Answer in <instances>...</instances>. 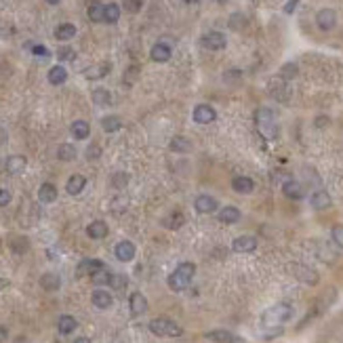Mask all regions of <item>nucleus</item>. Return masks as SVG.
Returning a JSON list of instances; mask_svg holds the SVG:
<instances>
[{
	"label": "nucleus",
	"instance_id": "1",
	"mask_svg": "<svg viewBox=\"0 0 343 343\" xmlns=\"http://www.w3.org/2000/svg\"><path fill=\"white\" fill-rule=\"evenodd\" d=\"M194 274H196V265L192 263V261H183V263H179V267L170 274L168 276V288L170 290H185L187 286H190V282H192V278H194Z\"/></svg>",
	"mask_w": 343,
	"mask_h": 343
},
{
	"label": "nucleus",
	"instance_id": "2",
	"mask_svg": "<svg viewBox=\"0 0 343 343\" xmlns=\"http://www.w3.org/2000/svg\"><path fill=\"white\" fill-rule=\"evenodd\" d=\"M290 316H293V307H290L288 303H276V305H272L270 310H265L263 316H261L263 329L282 327L286 320H290Z\"/></svg>",
	"mask_w": 343,
	"mask_h": 343
},
{
	"label": "nucleus",
	"instance_id": "3",
	"mask_svg": "<svg viewBox=\"0 0 343 343\" xmlns=\"http://www.w3.org/2000/svg\"><path fill=\"white\" fill-rule=\"evenodd\" d=\"M255 122L259 133L265 137V139H276L278 137V122H276V116H274L272 110L267 108H259L255 114Z\"/></svg>",
	"mask_w": 343,
	"mask_h": 343
},
{
	"label": "nucleus",
	"instance_id": "4",
	"mask_svg": "<svg viewBox=\"0 0 343 343\" xmlns=\"http://www.w3.org/2000/svg\"><path fill=\"white\" fill-rule=\"evenodd\" d=\"M150 331L158 337H179L181 335V329L179 324H175L173 320L168 318H154L150 322Z\"/></svg>",
	"mask_w": 343,
	"mask_h": 343
},
{
	"label": "nucleus",
	"instance_id": "5",
	"mask_svg": "<svg viewBox=\"0 0 343 343\" xmlns=\"http://www.w3.org/2000/svg\"><path fill=\"white\" fill-rule=\"evenodd\" d=\"M200 42L209 51H221V48H226L228 38H226V34H221V32H209V34H204Z\"/></svg>",
	"mask_w": 343,
	"mask_h": 343
},
{
	"label": "nucleus",
	"instance_id": "6",
	"mask_svg": "<svg viewBox=\"0 0 343 343\" xmlns=\"http://www.w3.org/2000/svg\"><path fill=\"white\" fill-rule=\"evenodd\" d=\"M104 267L106 265H104V261H101V259H84L76 267V276L78 278H82V276H95V274L101 272Z\"/></svg>",
	"mask_w": 343,
	"mask_h": 343
},
{
	"label": "nucleus",
	"instance_id": "7",
	"mask_svg": "<svg viewBox=\"0 0 343 343\" xmlns=\"http://www.w3.org/2000/svg\"><path fill=\"white\" fill-rule=\"evenodd\" d=\"M112 70V65L108 61H99L95 65H89V67H84V78L87 80H101V78H106Z\"/></svg>",
	"mask_w": 343,
	"mask_h": 343
},
{
	"label": "nucleus",
	"instance_id": "8",
	"mask_svg": "<svg viewBox=\"0 0 343 343\" xmlns=\"http://www.w3.org/2000/svg\"><path fill=\"white\" fill-rule=\"evenodd\" d=\"M293 274H295V278H297V280H301V282H305V284H310V286H314V284L318 282V274H316L312 267L303 265V263H295V265H293Z\"/></svg>",
	"mask_w": 343,
	"mask_h": 343
},
{
	"label": "nucleus",
	"instance_id": "9",
	"mask_svg": "<svg viewBox=\"0 0 343 343\" xmlns=\"http://www.w3.org/2000/svg\"><path fill=\"white\" fill-rule=\"evenodd\" d=\"M316 23H318V28L324 30V32L333 30V28L337 26V13H335L333 9H322V11H318Z\"/></svg>",
	"mask_w": 343,
	"mask_h": 343
},
{
	"label": "nucleus",
	"instance_id": "10",
	"mask_svg": "<svg viewBox=\"0 0 343 343\" xmlns=\"http://www.w3.org/2000/svg\"><path fill=\"white\" fill-rule=\"evenodd\" d=\"M194 120L198 125H211L213 120L217 118V112L211 108V106H207V104H200V106H196L194 108Z\"/></svg>",
	"mask_w": 343,
	"mask_h": 343
},
{
	"label": "nucleus",
	"instance_id": "11",
	"mask_svg": "<svg viewBox=\"0 0 343 343\" xmlns=\"http://www.w3.org/2000/svg\"><path fill=\"white\" fill-rule=\"evenodd\" d=\"M194 209H196L198 213H202V215L215 213V211H217V200H215L213 196H209V194H202V196H198V198L194 200Z\"/></svg>",
	"mask_w": 343,
	"mask_h": 343
},
{
	"label": "nucleus",
	"instance_id": "12",
	"mask_svg": "<svg viewBox=\"0 0 343 343\" xmlns=\"http://www.w3.org/2000/svg\"><path fill=\"white\" fill-rule=\"evenodd\" d=\"M255 249H257V238L253 236H238L232 242L234 253H253Z\"/></svg>",
	"mask_w": 343,
	"mask_h": 343
},
{
	"label": "nucleus",
	"instance_id": "13",
	"mask_svg": "<svg viewBox=\"0 0 343 343\" xmlns=\"http://www.w3.org/2000/svg\"><path fill=\"white\" fill-rule=\"evenodd\" d=\"M114 253H116V259L118 261H131L133 257H135V244L131 242V240H122V242L116 244Z\"/></svg>",
	"mask_w": 343,
	"mask_h": 343
},
{
	"label": "nucleus",
	"instance_id": "14",
	"mask_svg": "<svg viewBox=\"0 0 343 343\" xmlns=\"http://www.w3.org/2000/svg\"><path fill=\"white\" fill-rule=\"evenodd\" d=\"M282 194H284L286 198H290V200H301L303 194H305V190H303V185H301L297 179H290V181H286V183L282 185Z\"/></svg>",
	"mask_w": 343,
	"mask_h": 343
},
{
	"label": "nucleus",
	"instance_id": "15",
	"mask_svg": "<svg viewBox=\"0 0 343 343\" xmlns=\"http://www.w3.org/2000/svg\"><path fill=\"white\" fill-rule=\"evenodd\" d=\"M129 305H131V314L133 316H141L148 310V301H145V297L139 293V290H135V293L129 297Z\"/></svg>",
	"mask_w": 343,
	"mask_h": 343
},
{
	"label": "nucleus",
	"instance_id": "16",
	"mask_svg": "<svg viewBox=\"0 0 343 343\" xmlns=\"http://www.w3.org/2000/svg\"><path fill=\"white\" fill-rule=\"evenodd\" d=\"M26 164H28L26 156L15 154V156H9V158L5 160V170H7L9 175H17V173H21V170L26 168Z\"/></svg>",
	"mask_w": 343,
	"mask_h": 343
},
{
	"label": "nucleus",
	"instance_id": "17",
	"mask_svg": "<svg viewBox=\"0 0 343 343\" xmlns=\"http://www.w3.org/2000/svg\"><path fill=\"white\" fill-rule=\"evenodd\" d=\"M150 57H152V61H156V63H166L170 59V46L164 44V42H156L150 51Z\"/></svg>",
	"mask_w": 343,
	"mask_h": 343
},
{
	"label": "nucleus",
	"instance_id": "18",
	"mask_svg": "<svg viewBox=\"0 0 343 343\" xmlns=\"http://www.w3.org/2000/svg\"><path fill=\"white\" fill-rule=\"evenodd\" d=\"M204 337H207L209 341H213V343H242V339L236 337V335L230 333V331H211V333H207Z\"/></svg>",
	"mask_w": 343,
	"mask_h": 343
},
{
	"label": "nucleus",
	"instance_id": "19",
	"mask_svg": "<svg viewBox=\"0 0 343 343\" xmlns=\"http://www.w3.org/2000/svg\"><path fill=\"white\" fill-rule=\"evenodd\" d=\"M84 185H87V177H84V175H72L65 183V192L70 196H78L84 190Z\"/></svg>",
	"mask_w": 343,
	"mask_h": 343
},
{
	"label": "nucleus",
	"instance_id": "20",
	"mask_svg": "<svg viewBox=\"0 0 343 343\" xmlns=\"http://www.w3.org/2000/svg\"><path fill=\"white\" fill-rule=\"evenodd\" d=\"M91 299H93V305L99 307V310H108V307L114 303L112 295L108 293V290H104V288H97L95 293L91 295Z\"/></svg>",
	"mask_w": 343,
	"mask_h": 343
},
{
	"label": "nucleus",
	"instance_id": "21",
	"mask_svg": "<svg viewBox=\"0 0 343 343\" xmlns=\"http://www.w3.org/2000/svg\"><path fill=\"white\" fill-rule=\"evenodd\" d=\"M217 217L221 224H236V221H240V217H242V213H240L238 207H224L217 213Z\"/></svg>",
	"mask_w": 343,
	"mask_h": 343
},
{
	"label": "nucleus",
	"instance_id": "22",
	"mask_svg": "<svg viewBox=\"0 0 343 343\" xmlns=\"http://www.w3.org/2000/svg\"><path fill=\"white\" fill-rule=\"evenodd\" d=\"M232 187L238 192V194H251L253 192V187H255V183H253V179L251 177H244V175H238V177H234L232 179Z\"/></svg>",
	"mask_w": 343,
	"mask_h": 343
},
{
	"label": "nucleus",
	"instance_id": "23",
	"mask_svg": "<svg viewBox=\"0 0 343 343\" xmlns=\"http://www.w3.org/2000/svg\"><path fill=\"white\" fill-rule=\"evenodd\" d=\"M312 207L316 211H324V209H329L331 207V194L329 192H324V190H318L312 194Z\"/></svg>",
	"mask_w": 343,
	"mask_h": 343
},
{
	"label": "nucleus",
	"instance_id": "24",
	"mask_svg": "<svg viewBox=\"0 0 343 343\" xmlns=\"http://www.w3.org/2000/svg\"><path fill=\"white\" fill-rule=\"evenodd\" d=\"M87 234H89V238H93V240L106 238V236H108V224H106V221H93V224L87 226Z\"/></svg>",
	"mask_w": 343,
	"mask_h": 343
},
{
	"label": "nucleus",
	"instance_id": "25",
	"mask_svg": "<svg viewBox=\"0 0 343 343\" xmlns=\"http://www.w3.org/2000/svg\"><path fill=\"white\" fill-rule=\"evenodd\" d=\"M57 187L53 185V183H42L40 185V190H38V200L40 202H44V204H48V202H55L57 200Z\"/></svg>",
	"mask_w": 343,
	"mask_h": 343
},
{
	"label": "nucleus",
	"instance_id": "26",
	"mask_svg": "<svg viewBox=\"0 0 343 343\" xmlns=\"http://www.w3.org/2000/svg\"><path fill=\"white\" fill-rule=\"evenodd\" d=\"M87 15H89V19H91L93 23L106 21V5H101V3H91Z\"/></svg>",
	"mask_w": 343,
	"mask_h": 343
},
{
	"label": "nucleus",
	"instance_id": "27",
	"mask_svg": "<svg viewBox=\"0 0 343 343\" xmlns=\"http://www.w3.org/2000/svg\"><path fill=\"white\" fill-rule=\"evenodd\" d=\"M70 133L74 135V139H87L91 135V127H89V122H84V120H74L70 127Z\"/></svg>",
	"mask_w": 343,
	"mask_h": 343
},
{
	"label": "nucleus",
	"instance_id": "28",
	"mask_svg": "<svg viewBox=\"0 0 343 343\" xmlns=\"http://www.w3.org/2000/svg\"><path fill=\"white\" fill-rule=\"evenodd\" d=\"M67 80V70L63 65H53L48 70V82L55 84V87H59V84H63Z\"/></svg>",
	"mask_w": 343,
	"mask_h": 343
},
{
	"label": "nucleus",
	"instance_id": "29",
	"mask_svg": "<svg viewBox=\"0 0 343 343\" xmlns=\"http://www.w3.org/2000/svg\"><path fill=\"white\" fill-rule=\"evenodd\" d=\"M170 152H179V154H187V152H192V141L187 139V137H173L168 143Z\"/></svg>",
	"mask_w": 343,
	"mask_h": 343
},
{
	"label": "nucleus",
	"instance_id": "30",
	"mask_svg": "<svg viewBox=\"0 0 343 343\" xmlns=\"http://www.w3.org/2000/svg\"><path fill=\"white\" fill-rule=\"evenodd\" d=\"M185 224V217L181 215V213H168L164 219H162V226L166 228V230H179L181 226Z\"/></svg>",
	"mask_w": 343,
	"mask_h": 343
},
{
	"label": "nucleus",
	"instance_id": "31",
	"mask_svg": "<svg viewBox=\"0 0 343 343\" xmlns=\"http://www.w3.org/2000/svg\"><path fill=\"white\" fill-rule=\"evenodd\" d=\"M76 327H78V322H76V318L74 316H61L59 318V322H57V329H59V333L61 335H70V333H74L76 331Z\"/></svg>",
	"mask_w": 343,
	"mask_h": 343
},
{
	"label": "nucleus",
	"instance_id": "32",
	"mask_svg": "<svg viewBox=\"0 0 343 343\" xmlns=\"http://www.w3.org/2000/svg\"><path fill=\"white\" fill-rule=\"evenodd\" d=\"M40 286L44 288V290H57L59 286H61V278L57 276V274H42L40 276Z\"/></svg>",
	"mask_w": 343,
	"mask_h": 343
},
{
	"label": "nucleus",
	"instance_id": "33",
	"mask_svg": "<svg viewBox=\"0 0 343 343\" xmlns=\"http://www.w3.org/2000/svg\"><path fill=\"white\" fill-rule=\"evenodd\" d=\"M76 36V26L74 23H61L55 30V38L57 40H72Z\"/></svg>",
	"mask_w": 343,
	"mask_h": 343
},
{
	"label": "nucleus",
	"instance_id": "34",
	"mask_svg": "<svg viewBox=\"0 0 343 343\" xmlns=\"http://www.w3.org/2000/svg\"><path fill=\"white\" fill-rule=\"evenodd\" d=\"M76 145H72V143H61L59 145V150H57V158L61 160V162H72L74 158H76Z\"/></svg>",
	"mask_w": 343,
	"mask_h": 343
},
{
	"label": "nucleus",
	"instance_id": "35",
	"mask_svg": "<svg viewBox=\"0 0 343 343\" xmlns=\"http://www.w3.org/2000/svg\"><path fill=\"white\" fill-rule=\"evenodd\" d=\"M101 127H104L106 133H116L122 129V120L118 116H106V118H101Z\"/></svg>",
	"mask_w": 343,
	"mask_h": 343
},
{
	"label": "nucleus",
	"instance_id": "36",
	"mask_svg": "<svg viewBox=\"0 0 343 343\" xmlns=\"http://www.w3.org/2000/svg\"><path fill=\"white\" fill-rule=\"evenodd\" d=\"M112 101V95L108 89H95L93 91V104L95 106H110Z\"/></svg>",
	"mask_w": 343,
	"mask_h": 343
},
{
	"label": "nucleus",
	"instance_id": "37",
	"mask_svg": "<svg viewBox=\"0 0 343 343\" xmlns=\"http://www.w3.org/2000/svg\"><path fill=\"white\" fill-rule=\"evenodd\" d=\"M297 74H299V67H297V63H293V61H288V63H284V65L280 67V78H282V80H293Z\"/></svg>",
	"mask_w": 343,
	"mask_h": 343
},
{
	"label": "nucleus",
	"instance_id": "38",
	"mask_svg": "<svg viewBox=\"0 0 343 343\" xmlns=\"http://www.w3.org/2000/svg\"><path fill=\"white\" fill-rule=\"evenodd\" d=\"M120 19V7L116 3L106 5V23H116Z\"/></svg>",
	"mask_w": 343,
	"mask_h": 343
},
{
	"label": "nucleus",
	"instance_id": "39",
	"mask_svg": "<svg viewBox=\"0 0 343 343\" xmlns=\"http://www.w3.org/2000/svg\"><path fill=\"white\" fill-rule=\"evenodd\" d=\"M112 276H114V274H112V272H108V270L104 267L101 272H97L95 276H91V280H93L97 286H104V284H110V282H112Z\"/></svg>",
	"mask_w": 343,
	"mask_h": 343
},
{
	"label": "nucleus",
	"instance_id": "40",
	"mask_svg": "<svg viewBox=\"0 0 343 343\" xmlns=\"http://www.w3.org/2000/svg\"><path fill=\"white\" fill-rule=\"evenodd\" d=\"M129 173H114L112 175V185L116 187V190H125V187L129 185Z\"/></svg>",
	"mask_w": 343,
	"mask_h": 343
},
{
	"label": "nucleus",
	"instance_id": "41",
	"mask_svg": "<svg viewBox=\"0 0 343 343\" xmlns=\"http://www.w3.org/2000/svg\"><path fill=\"white\" fill-rule=\"evenodd\" d=\"M57 59H59V61H74V59H76V51H74L72 46H59Z\"/></svg>",
	"mask_w": 343,
	"mask_h": 343
},
{
	"label": "nucleus",
	"instance_id": "42",
	"mask_svg": "<svg viewBox=\"0 0 343 343\" xmlns=\"http://www.w3.org/2000/svg\"><path fill=\"white\" fill-rule=\"evenodd\" d=\"M28 48H30L36 57H40V59H48V57H51V51H48L46 46H42V44H28Z\"/></svg>",
	"mask_w": 343,
	"mask_h": 343
},
{
	"label": "nucleus",
	"instance_id": "43",
	"mask_svg": "<svg viewBox=\"0 0 343 343\" xmlns=\"http://www.w3.org/2000/svg\"><path fill=\"white\" fill-rule=\"evenodd\" d=\"M331 236H333V242L343 249V226H335L333 232H331Z\"/></svg>",
	"mask_w": 343,
	"mask_h": 343
},
{
	"label": "nucleus",
	"instance_id": "44",
	"mask_svg": "<svg viewBox=\"0 0 343 343\" xmlns=\"http://www.w3.org/2000/svg\"><path fill=\"white\" fill-rule=\"evenodd\" d=\"M28 240L26 238H17V240H13V251L15 253H23V251H28Z\"/></svg>",
	"mask_w": 343,
	"mask_h": 343
},
{
	"label": "nucleus",
	"instance_id": "45",
	"mask_svg": "<svg viewBox=\"0 0 343 343\" xmlns=\"http://www.w3.org/2000/svg\"><path fill=\"white\" fill-rule=\"evenodd\" d=\"M125 9L129 13H139L141 11V0H125Z\"/></svg>",
	"mask_w": 343,
	"mask_h": 343
},
{
	"label": "nucleus",
	"instance_id": "46",
	"mask_svg": "<svg viewBox=\"0 0 343 343\" xmlns=\"http://www.w3.org/2000/svg\"><path fill=\"white\" fill-rule=\"evenodd\" d=\"M137 76H139V67H137V65H131L129 70L125 72V80H127V82H135Z\"/></svg>",
	"mask_w": 343,
	"mask_h": 343
},
{
	"label": "nucleus",
	"instance_id": "47",
	"mask_svg": "<svg viewBox=\"0 0 343 343\" xmlns=\"http://www.w3.org/2000/svg\"><path fill=\"white\" fill-rule=\"evenodd\" d=\"M99 156H101V148H99V145L93 143V145L87 148V158H89V160H97Z\"/></svg>",
	"mask_w": 343,
	"mask_h": 343
},
{
	"label": "nucleus",
	"instance_id": "48",
	"mask_svg": "<svg viewBox=\"0 0 343 343\" xmlns=\"http://www.w3.org/2000/svg\"><path fill=\"white\" fill-rule=\"evenodd\" d=\"M110 284H112L114 288H125V286H127V278H125V276H118V274H114Z\"/></svg>",
	"mask_w": 343,
	"mask_h": 343
},
{
	"label": "nucleus",
	"instance_id": "49",
	"mask_svg": "<svg viewBox=\"0 0 343 343\" xmlns=\"http://www.w3.org/2000/svg\"><path fill=\"white\" fill-rule=\"evenodd\" d=\"M240 21H244L242 15H240V13L232 15V17H230V28H232V30H240Z\"/></svg>",
	"mask_w": 343,
	"mask_h": 343
},
{
	"label": "nucleus",
	"instance_id": "50",
	"mask_svg": "<svg viewBox=\"0 0 343 343\" xmlns=\"http://www.w3.org/2000/svg\"><path fill=\"white\" fill-rule=\"evenodd\" d=\"M11 202V192L5 190V187H0V207H7Z\"/></svg>",
	"mask_w": 343,
	"mask_h": 343
},
{
	"label": "nucleus",
	"instance_id": "51",
	"mask_svg": "<svg viewBox=\"0 0 343 343\" xmlns=\"http://www.w3.org/2000/svg\"><path fill=\"white\" fill-rule=\"evenodd\" d=\"M297 5H299V0H288V3L284 5V13H288V15H290V13L295 11V7H297Z\"/></svg>",
	"mask_w": 343,
	"mask_h": 343
},
{
	"label": "nucleus",
	"instance_id": "52",
	"mask_svg": "<svg viewBox=\"0 0 343 343\" xmlns=\"http://www.w3.org/2000/svg\"><path fill=\"white\" fill-rule=\"evenodd\" d=\"M329 125V118H316V127L322 129V127H327Z\"/></svg>",
	"mask_w": 343,
	"mask_h": 343
},
{
	"label": "nucleus",
	"instance_id": "53",
	"mask_svg": "<svg viewBox=\"0 0 343 343\" xmlns=\"http://www.w3.org/2000/svg\"><path fill=\"white\" fill-rule=\"evenodd\" d=\"M9 286V280L7 278H0V290H5Z\"/></svg>",
	"mask_w": 343,
	"mask_h": 343
},
{
	"label": "nucleus",
	"instance_id": "54",
	"mask_svg": "<svg viewBox=\"0 0 343 343\" xmlns=\"http://www.w3.org/2000/svg\"><path fill=\"white\" fill-rule=\"evenodd\" d=\"M5 141H7V133H5L3 129H0V145H3Z\"/></svg>",
	"mask_w": 343,
	"mask_h": 343
},
{
	"label": "nucleus",
	"instance_id": "55",
	"mask_svg": "<svg viewBox=\"0 0 343 343\" xmlns=\"http://www.w3.org/2000/svg\"><path fill=\"white\" fill-rule=\"evenodd\" d=\"M7 335H9V333H7V329H5V327H0V341L7 339Z\"/></svg>",
	"mask_w": 343,
	"mask_h": 343
},
{
	"label": "nucleus",
	"instance_id": "56",
	"mask_svg": "<svg viewBox=\"0 0 343 343\" xmlns=\"http://www.w3.org/2000/svg\"><path fill=\"white\" fill-rule=\"evenodd\" d=\"M76 343H91V339H87V337H78Z\"/></svg>",
	"mask_w": 343,
	"mask_h": 343
},
{
	"label": "nucleus",
	"instance_id": "57",
	"mask_svg": "<svg viewBox=\"0 0 343 343\" xmlns=\"http://www.w3.org/2000/svg\"><path fill=\"white\" fill-rule=\"evenodd\" d=\"M48 5H57V3H61V0H46Z\"/></svg>",
	"mask_w": 343,
	"mask_h": 343
},
{
	"label": "nucleus",
	"instance_id": "58",
	"mask_svg": "<svg viewBox=\"0 0 343 343\" xmlns=\"http://www.w3.org/2000/svg\"><path fill=\"white\" fill-rule=\"evenodd\" d=\"M217 3H226V0H217Z\"/></svg>",
	"mask_w": 343,
	"mask_h": 343
}]
</instances>
